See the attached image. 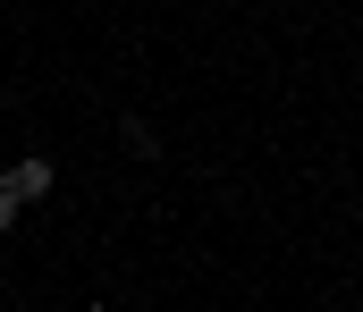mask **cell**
Returning a JSON list of instances; mask_svg holds the SVG:
<instances>
[{
	"label": "cell",
	"mask_w": 363,
	"mask_h": 312,
	"mask_svg": "<svg viewBox=\"0 0 363 312\" xmlns=\"http://www.w3.org/2000/svg\"><path fill=\"white\" fill-rule=\"evenodd\" d=\"M0 186H9V195H17V203H43V195H51V186H60V169H51V161H43V152H26V161H17V169H9V178H0Z\"/></svg>",
	"instance_id": "6da1fadb"
},
{
	"label": "cell",
	"mask_w": 363,
	"mask_h": 312,
	"mask_svg": "<svg viewBox=\"0 0 363 312\" xmlns=\"http://www.w3.org/2000/svg\"><path fill=\"white\" fill-rule=\"evenodd\" d=\"M118 144H127V152H135V161H161V135H152V127H144V118H118Z\"/></svg>",
	"instance_id": "7a4b0ae2"
},
{
	"label": "cell",
	"mask_w": 363,
	"mask_h": 312,
	"mask_svg": "<svg viewBox=\"0 0 363 312\" xmlns=\"http://www.w3.org/2000/svg\"><path fill=\"white\" fill-rule=\"evenodd\" d=\"M17 211H26V203H17V195H9V186H0V228H9V219H17Z\"/></svg>",
	"instance_id": "3957f363"
}]
</instances>
